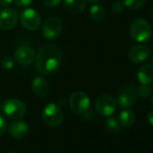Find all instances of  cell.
Wrapping results in <instances>:
<instances>
[{
  "label": "cell",
  "mask_w": 153,
  "mask_h": 153,
  "mask_svg": "<svg viewBox=\"0 0 153 153\" xmlns=\"http://www.w3.org/2000/svg\"><path fill=\"white\" fill-rule=\"evenodd\" d=\"M18 21L17 12L11 7H5L0 10V29L7 31L13 29Z\"/></svg>",
  "instance_id": "30bf717a"
},
{
  "label": "cell",
  "mask_w": 153,
  "mask_h": 153,
  "mask_svg": "<svg viewBox=\"0 0 153 153\" xmlns=\"http://www.w3.org/2000/svg\"><path fill=\"white\" fill-rule=\"evenodd\" d=\"M112 10L116 13V14H119V13H122L124 9V4L123 2H120V1H115L114 3H113L112 7H111Z\"/></svg>",
  "instance_id": "603a6c76"
},
{
  "label": "cell",
  "mask_w": 153,
  "mask_h": 153,
  "mask_svg": "<svg viewBox=\"0 0 153 153\" xmlns=\"http://www.w3.org/2000/svg\"><path fill=\"white\" fill-rule=\"evenodd\" d=\"M19 21L24 28L29 31L37 30L42 24V17L33 8H25L19 16Z\"/></svg>",
  "instance_id": "52a82bcc"
},
{
  "label": "cell",
  "mask_w": 153,
  "mask_h": 153,
  "mask_svg": "<svg viewBox=\"0 0 153 153\" xmlns=\"http://www.w3.org/2000/svg\"><path fill=\"white\" fill-rule=\"evenodd\" d=\"M61 61V52L57 46L43 45L35 56V68L42 75H51L59 69Z\"/></svg>",
  "instance_id": "6da1fadb"
},
{
  "label": "cell",
  "mask_w": 153,
  "mask_h": 153,
  "mask_svg": "<svg viewBox=\"0 0 153 153\" xmlns=\"http://www.w3.org/2000/svg\"><path fill=\"white\" fill-rule=\"evenodd\" d=\"M0 62H1V59H0Z\"/></svg>",
  "instance_id": "d6a6232c"
},
{
  "label": "cell",
  "mask_w": 153,
  "mask_h": 153,
  "mask_svg": "<svg viewBox=\"0 0 153 153\" xmlns=\"http://www.w3.org/2000/svg\"><path fill=\"white\" fill-rule=\"evenodd\" d=\"M137 79L141 85H149L153 82V65L146 64L140 68Z\"/></svg>",
  "instance_id": "9a60e30c"
},
{
  "label": "cell",
  "mask_w": 153,
  "mask_h": 153,
  "mask_svg": "<svg viewBox=\"0 0 153 153\" xmlns=\"http://www.w3.org/2000/svg\"><path fill=\"white\" fill-rule=\"evenodd\" d=\"M124 7L131 10L140 9L145 4V0H123Z\"/></svg>",
  "instance_id": "ffe728a7"
},
{
  "label": "cell",
  "mask_w": 153,
  "mask_h": 153,
  "mask_svg": "<svg viewBox=\"0 0 153 153\" xmlns=\"http://www.w3.org/2000/svg\"><path fill=\"white\" fill-rule=\"evenodd\" d=\"M42 2L47 7L51 8L57 7L61 2V0H42Z\"/></svg>",
  "instance_id": "484cf974"
},
{
  "label": "cell",
  "mask_w": 153,
  "mask_h": 153,
  "mask_svg": "<svg viewBox=\"0 0 153 153\" xmlns=\"http://www.w3.org/2000/svg\"><path fill=\"white\" fill-rule=\"evenodd\" d=\"M9 134L16 139H23L29 133V126L24 121L16 120L8 125Z\"/></svg>",
  "instance_id": "4fadbf2b"
},
{
  "label": "cell",
  "mask_w": 153,
  "mask_h": 153,
  "mask_svg": "<svg viewBox=\"0 0 153 153\" xmlns=\"http://www.w3.org/2000/svg\"><path fill=\"white\" fill-rule=\"evenodd\" d=\"M35 51L29 46H20L15 52V59L22 65H29L35 60Z\"/></svg>",
  "instance_id": "7c38bea8"
},
{
  "label": "cell",
  "mask_w": 153,
  "mask_h": 153,
  "mask_svg": "<svg viewBox=\"0 0 153 153\" xmlns=\"http://www.w3.org/2000/svg\"><path fill=\"white\" fill-rule=\"evenodd\" d=\"M115 109L116 101L108 95H102L96 101V110L102 116L112 115Z\"/></svg>",
  "instance_id": "9c48e42d"
},
{
  "label": "cell",
  "mask_w": 153,
  "mask_h": 153,
  "mask_svg": "<svg viewBox=\"0 0 153 153\" xmlns=\"http://www.w3.org/2000/svg\"><path fill=\"white\" fill-rule=\"evenodd\" d=\"M14 2L15 4L20 7V8H25L27 7H29L32 2H33V0H14Z\"/></svg>",
  "instance_id": "cb8c5ba5"
},
{
  "label": "cell",
  "mask_w": 153,
  "mask_h": 153,
  "mask_svg": "<svg viewBox=\"0 0 153 153\" xmlns=\"http://www.w3.org/2000/svg\"><path fill=\"white\" fill-rule=\"evenodd\" d=\"M7 128V120L5 119V117L3 115L0 114V136L3 135L6 131Z\"/></svg>",
  "instance_id": "d4e9b609"
},
{
  "label": "cell",
  "mask_w": 153,
  "mask_h": 153,
  "mask_svg": "<svg viewBox=\"0 0 153 153\" xmlns=\"http://www.w3.org/2000/svg\"><path fill=\"white\" fill-rule=\"evenodd\" d=\"M2 111L4 114L12 120H19L26 114L25 104L17 98H11L5 101L2 105Z\"/></svg>",
  "instance_id": "3957f363"
},
{
  "label": "cell",
  "mask_w": 153,
  "mask_h": 153,
  "mask_svg": "<svg viewBox=\"0 0 153 153\" xmlns=\"http://www.w3.org/2000/svg\"><path fill=\"white\" fill-rule=\"evenodd\" d=\"M15 62H16V60H15L14 58L9 57V56H7V57H5L2 59L1 65L6 69H12L15 67Z\"/></svg>",
  "instance_id": "44dd1931"
},
{
  "label": "cell",
  "mask_w": 153,
  "mask_h": 153,
  "mask_svg": "<svg viewBox=\"0 0 153 153\" xmlns=\"http://www.w3.org/2000/svg\"><path fill=\"white\" fill-rule=\"evenodd\" d=\"M62 31V22L58 16L48 17L42 25V36L50 41L57 39Z\"/></svg>",
  "instance_id": "8992f818"
},
{
  "label": "cell",
  "mask_w": 153,
  "mask_h": 153,
  "mask_svg": "<svg viewBox=\"0 0 153 153\" xmlns=\"http://www.w3.org/2000/svg\"><path fill=\"white\" fill-rule=\"evenodd\" d=\"M150 54V49L143 44H137L129 51V59L131 62L139 64L147 59Z\"/></svg>",
  "instance_id": "8fae6325"
},
{
  "label": "cell",
  "mask_w": 153,
  "mask_h": 153,
  "mask_svg": "<svg viewBox=\"0 0 153 153\" xmlns=\"http://www.w3.org/2000/svg\"><path fill=\"white\" fill-rule=\"evenodd\" d=\"M105 126L106 128L114 132V133H117L121 131V123H119V121L114 117H110V118H107L105 120Z\"/></svg>",
  "instance_id": "d6986e66"
},
{
  "label": "cell",
  "mask_w": 153,
  "mask_h": 153,
  "mask_svg": "<svg viewBox=\"0 0 153 153\" xmlns=\"http://www.w3.org/2000/svg\"><path fill=\"white\" fill-rule=\"evenodd\" d=\"M12 153H17V152H12Z\"/></svg>",
  "instance_id": "1f68e13d"
},
{
  "label": "cell",
  "mask_w": 153,
  "mask_h": 153,
  "mask_svg": "<svg viewBox=\"0 0 153 153\" xmlns=\"http://www.w3.org/2000/svg\"><path fill=\"white\" fill-rule=\"evenodd\" d=\"M65 9L74 15L82 13L87 5V0H63Z\"/></svg>",
  "instance_id": "2e32d148"
},
{
  "label": "cell",
  "mask_w": 153,
  "mask_h": 153,
  "mask_svg": "<svg viewBox=\"0 0 153 153\" xmlns=\"http://www.w3.org/2000/svg\"><path fill=\"white\" fill-rule=\"evenodd\" d=\"M32 88L37 97H44L50 90V84L44 78L36 76L32 82Z\"/></svg>",
  "instance_id": "5bb4252c"
},
{
  "label": "cell",
  "mask_w": 153,
  "mask_h": 153,
  "mask_svg": "<svg viewBox=\"0 0 153 153\" xmlns=\"http://www.w3.org/2000/svg\"><path fill=\"white\" fill-rule=\"evenodd\" d=\"M42 120L48 126L57 127L63 121L62 110L57 104L50 103L42 110Z\"/></svg>",
  "instance_id": "277c9868"
},
{
  "label": "cell",
  "mask_w": 153,
  "mask_h": 153,
  "mask_svg": "<svg viewBox=\"0 0 153 153\" xmlns=\"http://www.w3.org/2000/svg\"><path fill=\"white\" fill-rule=\"evenodd\" d=\"M14 0H0V6H2L3 7H8Z\"/></svg>",
  "instance_id": "4316f807"
},
{
  "label": "cell",
  "mask_w": 153,
  "mask_h": 153,
  "mask_svg": "<svg viewBox=\"0 0 153 153\" xmlns=\"http://www.w3.org/2000/svg\"><path fill=\"white\" fill-rule=\"evenodd\" d=\"M89 14H90L91 18L94 21L100 22V21H102L105 17L106 12H105V9L102 6H100V5H94V6H92L90 7Z\"/></svg>",
  "instance_id": "ac0fdd59"
},
{
  "label": "cell",
  "mask_w": 153,
  "mask_h": 153,
  "mask_svg": "<svg viewBox=\"0 0 153 153\" xmlns=\"http://www.w3.org/2000/svg\"><path fill=\"white\" fill-rule=\"evenodd\" d=\"M138 92L134 86L129 85L121 89L117 97V103L122 108H130L137 100Z\"/></svg>",
  "instance_id": "ba28073f"
},
{
  "label": "cell",
  "mask_w": 153,
  "mask_h": 153,
  "mask_svg": "<svg viewBox=\"0 0 153 153\" xmlns=\"http://www.w3.org/2000/svg\"><path fill=\"white\" fill-rule=\"evenodd\" d=\"M151 63H152V65H153V53H152V55H151Z\"/></svg>",
  "instance_id": "f546056e"
},
{
  "label": "cell",
  "mask_w": 153,
  "mask_h": 153,
  "mask_svg": "<svg viewBox=\"0 0 153 153\" xmlns=\"http://www.w3.org/2000/svg\"><path fill=\"white\" fill-rule=\"evenodd\" d=\"M69 107L76 114L86 113L90 106L89 97L82 91H76L69 97Z\"/></svg>",
  "instance_id": "5b68a950"
},
{
  "label": "cell",
  "mask_w": 153,
  "mask_h": 153,
  "mask_svg": "<svg viewBox=\"0 0 153 153\" xmlns=\"http://www.w3.org/2000/svg\"><path fill=\"white\" fill-rule=\"evenodd\" d=\"M118 121L121 123V125L125 126V127H130L135 123L136 115L131 110H129L126 108L119 114Z\"/></svg>",
  "instance_id": "e0dca14e"
},
{
  "label": "cell",
  "mask_w": 153,
  "mask_h": 153,
  "mask_svg": "<svg viewBox=\"0 0 153 153\" xmlns=\"http://www.w3.org/2000/svg\"><path fill=\"white\" fill-rule=\"evenodd\" d=\"M137 92H138V95L140 97H141L143 98H146L151 94V89L148 85H141L139 88V89L137 90Z\"/></svg>",
  "instance_id": "7402d4cb"
},
{
  "label": "cell",
  "mask_w": 153,
  "mask_h": 153,
  "mask_svg": "<svg viewBox=\"0 0 153 153\" xmlns=\"http://www.w3.org/2000/svg\"><path fill=\"white\" fill-rule=\"evenodd\" d=\"M150 25L142 18L134 20L130 26L131 37L138 42H145L151 37Z\"/></svg>",
  "instance_id": "7a4b0ae2"
},
{
  "label": "cell",
  "mask_w": 153,
  "mask_h": 153,
  "mask_svg": "<svg viewBox=\"0 0 153 153\" xmlns=\"http://www.w3.org/2000/svg\"><path fill=\"white\" fill-rule=\"evenodd\" d=\"M88 2H89V3H92V4H95V3H97V2H99L100 0H87Z\"/></svg>",
  "instance_id": "f1b7e54d"
},
{
  "label": "cell",
  "mask_w": 153,
  "mask_h": 153,
  "mask_svg": "<svg viewBox=\"0 0 153 153\" xmlns=\"http://www.w3.org/2000/svg\"><path fill=\"white\" fill-rule=\"evenodd\" d=\"M151 104H152V105H153V98H152V101H151Z\"/></svg>",
  "instance_id": "4dcf8cb0"
},
{
  "label": "cell",
  "mask_w": 153,
  "mask_h": 153,
  "mask_svg": "<svg viewBox=\"0 0 153 153\" xmlns=\"http://www.w3.org/2000/svg\"><path fill=\"white\" fill-rule=\"evenodd\" d=\"M147 120H148V122H149L151 125H153V111H151V112H149V113L148 114V115H147Z\"/></svg>",
  "instance_id": "83f0119b"
}]
</instances>
